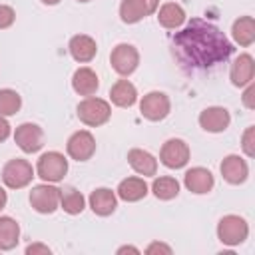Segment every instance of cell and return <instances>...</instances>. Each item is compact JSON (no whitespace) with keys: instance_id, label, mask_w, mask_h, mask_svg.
<instances>
[{"instance_id":"cell-1","label":"cell","mask_w":255,"mask_h":255,"mask_svg":"<svg viewBox=\"0 0 255 255\" xmlns=\"http://www.w3.org/2000/svg\"><path fill=\"white\" fill-rule=\"evenodd\" d=\"M173 50L177 60L189 68H211L233 54V46L225 34L201 18H193L173 36Z\"/></svg>"},{"instance_id":"cell-2","label":"cell","mask_w":255,"mask_h":255,"mask_svg":"<svg viewBox=\"0 0 255 255\" xmlns=\"http://www.w3.org/2000/svg\"><path fill=\"white\" fill-rule=\"evenodd\" d=\"M76 114H78L82 124H86L90 128H98V126H104L110 120L112 108H110V104L106 100L96 98V96H88L86 100H82L78 104Z\"/></svg>"},{"instance_id":"cell-3","label":"cell","mask_w":255,"mask_h":255,"mask_svg":"<svg viewBox=\"0 0 255 255\" xmlns=\"http://www.w3.org/2000/svg\"><path fill=\"white\" fill-rule=\"evenodd\" d=\"M36 173L46 183H58L68 173V159L60 151H46L36 163Z\"/></svg>"},{"instance_id":"cell-4","label":"cell","mask_w":255,"mask_h":255,"mask_svg":"<svg viewBox=\"0 0 255 255\" xmlns=\"http://www.w3.org/2000/svg\"><path fill=\"white\" fill-rule=\"evenodd\" d=\"M249 235V225L239 215H223L217 223V239L223 245H241Z\"/></svg>"},{"instance_id":"cell-5","label":"cell","mask_w":255,"mask_h":255,"mask_svg":"<svg viewBox=\"0 0 255 255\" xmlns=\"http://www.w3.org/2000/svg\"><path fill=\"white\" fill-rule=\"evenodd\" d=\"M34 177V167L28 159L22 157H14L10 161L4 163L2 167V181L6 187L10 189H22L26 187Z\"/></svg>"},{"instance_id":"cell-6","label":"cell","mask_w":255,"mask_h":255,"mask_svg":"<svg viewBox=\"0 0 255 255\" xmlns=\"http://www.w3.org/2000/svg\"><path fill=\"white\" fill-rule=\"evenodd\" d=\"M60 191L56 185L52 183H40V185H34L32 191H30V205L34 207V211L38 213H54L58 207H60Z\"/></svg>"},{"instance_id":"cell-7","label":"cell","mask_w":255,"mask_h":255,"mask_svg":"<svg viewBox=\"0 0 255 255\" xmlns=\"http://www.w3.org/2000/svg\"><path fill=\"white\" fill-rule=\"evenodd\" d=\"M171 102L163 92H147L139 102V112L149 122H161L167 118Z\"/></svg>"},{"instance_id":"cell-8","label":"cell","mask_w":255,"mask_h":255,"mask_svg":"<svg viewBox=\"0 0 255 255\" xmlns=\"http://www.w3.org/2000/svg\"><path fill=\"white\" fill-rule=\"evenodd\" d=\"M159 159L169 169H181L189 161V145L179 137H171L161 145Z\"/></svg>"},{"instance_id":"cell-9","label":"cell","mask_w":255,"mask_h":255,"mask_svg":"<svg viewBox=\"0 0 255 255\" xmlns=\"http://www.w3.org/2000/svg\"><path fill=\"white\" fill-rule=\"evenodd\" d=\"M110 64L120 76H129L139 64V52L131 44H118L110 54Z\"/></svg>"},{"instance_id":"cell-10","label":"cell","mask_w":255,"mask_h":255,"mask_svg":"<svg viewBox=\"0 0 255 255\" xmlns=\"http://www.w3.org/2000/svg\"><path fill=\"white\" fill-rule=\"evenodd\" d=\"M66 151L76 161H88L96 153V137L88 129H78L68 137Z\"/></svg>"},{"instance_id":"cell-11","label":"cell","mask_w":255,"mask_h":255,"mask_svg":"<svg viewBox=\"0 0 255 255\" xmlns=\"http://www.w3.org/2000/svg\"><path fill=\"white\" fill-rule=\"evenodd\" d=\"M14 141L24 153H36L44 145V131H42V128L38 124L26 122V124H20L16 128Z\"/></svg>"},{"instance_id":"cell-12","label":"cell","mask_w":255,"mask_h":255,"mask_svg":"<svg viewBox=\"0 0 255 255\" xmlns=\"http://www.w3.org/2000/svg\"><path fill=\"white\" fill-rule=\"evenodd\" d=\"M159 6V0H122L120 18L126 24H135L141 18L153 14Z\"/></svg>"},{"instance_id":"cell-13","label":"cell","mask_w":255,"mask_h":255,"mask_svg":"<svg viewBox=\"0 0 255 255\" xmlns=\"http://www.w3.org/2000/svg\"><path fill=\"white\" fill-rule=\"evenodd\" d=\"M229 124H231V116L229 110L223 106H209L199 114V126L209 133L225 131Z\"/></svg>"},{"instance_id":"cell-14","label":"cell","mask_w":255,"mask_h":255,"mask_svg":"<svg viewBox=\"0 0 255 255\" xmlns=\"http://www.w3.org/2000/svg\"><path fill=\"white\" fill-rule=\"evenodd\" d=\"M183 185L195 193V195H203V193H209L215 185V179H213V173L207 169V167H191L185 171L183 175Z\"/></svg>"},{"instance_id":"cell-15","label":"cell","mask_w":255,"mask_h":255,"mask_svg":"<svg viewBox=\"0 0 255 255\" xmlns=\"http://www.w3.org/2000/svg\"><path fill=\"white\" fill-rule=\"evenodd\" d=\"M219 171H221V175H223V179H225L227 183L239 185V183H243V181L247 179V175H249V165H247V161H245L241 155L231 153V155L223 157V161H221V165H219Z\"/></svg>"},{"instance_id":"cell-16","label":"cell","mask_w":255,"mask_h":255,"mask_svg":"<svg viewBox=\"0 0 255 255\" xmlns=\"http://www.w3.org/2000/svg\"><path fill=\"white\" fill-rule=\"evenodd\" d=\"M88 203H90V209L100 215V217H108L116 211L118 207V195L116 191H112L110 187H98L90 193L88 197Z\"/></svg>"},{"instance_id":"cell-17","label":"cell","mask_w":255,"mask_h":255,"mask_svg":"<svg viewBox=\"0 0 255 255\" xmlns=\"http://www.w3.org/2000/svg\"><path fill=\"white\" fill-rule=\"evenodd\" d=\"M253 76H255V60L251 54H241L235 58V62L231 64V70H229V78H231V84L237 86V88H245L247 84L253 82Z\"/></svg>"},{"instance_id":"cell-18","label":"cell","mask_w":255,"mask_h":255,"mask_svg":"<svg viewBox=\"0 0 255 255\" xmlns=\"http://www.w3.org/2000/svg\"><path fill=\"white\" fill-rule=\"evenodd\" d=\"M68 50L72 54V58L80 64H86V62H92L98 54V44L92 36L88 34H76L70 38V44H68Z\"/></svg>"},{"instance_id":"cell-19","label":"cell","mask_w":255,"mask_h":255,"mask_svg":"<svg viewBox=\"0 0 255 255\" xmlns=\"http://www.w3.org/2000/svg\"><path fill=\"white\" fill-rule=\"evenodd\" d=\"M147 191H149V187H147L145 179L131 175V177H126V179L120 181V185H118V189H116V195H118L120 199L128 201V203H133V201L143 199V197L147 195Z\"/></svg>"},{"instance_id":"cell-20","label":"cell","mask_w":255,"mask_h":255,"mask_svg":"<svg viewBox=\"0 0 255 255\" xmlns=\"http://www.w3.org/2000/svg\"><path fill=\"white\" fill-rule=\"evenodd\" d=\"M72 88H74V92L76 94H80V96H94L96 92H98V88H100V80H98V74L92 70V68H88V66H82V68H78L76 72H74V76H72Z\"/></svg>"},{"instance_id":"cell-21","label":"cell","mask_w":255,"mask_h":255,"mask_svg":"<svg viewBox=\"0 0 255 255\" xmlns=\"http://www.w3.org/2000/svg\"><path fill=\"white\" fill-rule=\"evenodd\" d=\"M128 163L131 165V169L135 173H139L143 177L155 175V171H157V159L141 147H133L128 151Z\"/></svg>"},{"instance_id":"cell-22","label":"cell","mask_w":255,"mask_h":255,"mask_svg":"<svg viewBox=\"0 0 255 255\" xmlns=\"http://www.w3.org/2000/svg\"><path fill=\"white\" fill-rule=\"evenodd\" d=\"M110 100L118 108H131L137 102V90L129 80H118L110 90Z\"/></svg>"},{"instance_id":"cell-23","label":"cell","mask_w":255,"mask_h":255,"mask_svg":"<svg viewBox=\"0 0 255 255\" xmlns=\"http://www.w3.org/2000/svg\"><path fill=\"white\" fill-rule=\"evenodd\" d=\"M157 22L167 30H175L185 22V10L177 2H165L157 10Z\"/></svg>"},{"instance_id":"cell-24","label":"cell","mask_w":255,"mask_h":255,"mask_svg":"<svg viewBox=\"0 0 255 255\" xmlns=\"http://www.w3.org/2000/svg\"><path fill=\"white\" fill-rule=\"evenodd\" d=\"M20 241V225L8 215H0V251H10Z\"/></svg>"},{"instance_id":"cell-25","label":"cell","mask_w":255,"mask_h":255,"mask_svg":"<svg viewBox=\"0 0 255 255\" xmlns=\"http://www.w3.org/2000/svg\"><path fill=\"white\" fill-rule=\"evenodd\" d=\"M231 36L239 46H251L255 42V20H253V16H239L231 26Z\"/></svg>"},{"instance_id":"cell-26","label":"cell","mask_w":255,"mask_h":255,"mask_svg":"<svg viewBox=\"0 0 255 255\" xmlns=\"http://www.w3.org/2000/svg\"><path fill=\"white\" fill-rule=\"evenodd\" d=\"M151 191H153V195L157 199L169 201V199L177 197V193H179V181L175 177H169V175L155 177L153 183H151Z\"/></svg>"},{"instance_id":"cell-27","label":"cell","mask_w":255,"mask_h":255,"mask_svg":"<svg viewBox=\"0 0 255 255\" xmlns=\"http://www.w3.org/2000/svg\"><path fill=\"white\" fill-rule=\"evenodd\" d=\"M60 207H62L66 213H70V215H78V213H82L84 207H86V197H84L78 189L66 187V189L60 191Z\"/></svg>"},{"instance_id":"cell-28","label":"cell","mask_w":255,"mask_h":255,"mask_svg":"<svg viewBox=\"0 0 255 255\" xmlns=\"http://www.w3.org/2000/svg\"><path fill=\"white\" fill-rule=\"evenodd\" d=\"M22 106V98L16 90H10V88H4L0 90V116L8 118V116H14Z\"/></svg>"},{"instance_id":"cell-29","label":"cell","mask_w":255,"mask_h":255,"mask_svg":"<svg viewBox=\"0 0 255 255\" xmlns=\"http://www.w3.org/2000/svg\"><path fill=\"white\" fill-rule=\"evenodd\" d=\"M241 147H243V151H245L247 157H253V155H255V126H249V128L243 131Z\"/></svg>"},{"instance_id":"cell-30","label":"cell","mask_w":255,"mask_h":255,"mask_svg":"<svg viewBox=\"0 0 255 255\" xmlns=\"http://www.w3.org/2000/svg\"><path fill=\"white\" fill-rule=\"evenodd\" d=\"M14 20H16L14 8L8 6V4H0V30L10 28V26L14 24Z\"/></svg>"},{"instance_id":"cell-31","label":"cell","mask_w":255,"mask_h":255,"mask_svg":"<svg viewBox=\"0 0 255 255\" xmlns=\"http://www.w3.org/2000/svg\"><path fill=\"white\" fill-rule=\"evenodd\" d=\"M253 94H255V86H253V82H251V84H247V86H245V92H243V104H245V108H249V110H253V108H255Z\"/></svg>"},{"instance_id":"cell-32","label":"cell","mask_w":255,"mask_h":255,"mask_svg":"<svg viewBox=\"0 0 255 255\" xmlns=\"http://www.w3.org/2000/svg\"><path fill=\"white\" fill-rule=\"evenodd\" d=\"M36 253L50 255V253H52V249H50L48 245H44V243H32V245H28V247H26V255H36Z\"/></svg>"},{"instance_id":"cell-33","label":"cell","mask_w":255,"mask_h":255,"mask_svg":"<svg viewBox=\"0 0 255 255\" xmlns=\"http://www.w3.org/2000/svg\"><path fill=\"white\" fill-rule=\"evenodd\" d=\"M145 253L147 255H151V253H171V247L169 245H165V243H159V241H155V243H151V245H147V249H145Z\"/></svg>"},{"instance_id":"cell-34","label":"cell","mask_w":255,"mask_h":255,"mask_svg":"<svg viewBox=\"0 0 255 255\" xmlns=\"http://www.w3.org/2000/svg\"><path fill=\"white\" fill-rule=\"evenodd\" d=\"M8 135H10V124H8V120L4 116H0V143L6 141Z\"/></svg>"},{"instance_id":"cell-35","label":"cell","mask_w":255,"mask_h":255,"mask_svg":"<svg viewBox=\"0 0 255 255\" xmlns=\"http://www.w3.org/2000/svg\"><path fill=\"white\" fill-rule=\"evenodd\" d=\"M128 251H129V253H135V255L139 253V249H137V247H131V245H124V247H120V249H118V255H122V253H128Z\"/></svg>"},{"instance_id":"cell-36","label":"cell","mask_w":255,"mask_h":255,"mask_svg":"<svg viewBox=\"0 0 255 255\" xmlns=\"http://www.w3.org/2000/svg\"><path fill=\"white\" fill-rule=\"evenodd\" d=\"M6 203H8V195H6L4 187H0V211L6 207Z\"/></svg>"},{"instance_id":"cell-37","label":"cell","mask_w":255,"mask_h":255,"mask_svg":"<svg viewBox=\"0 0 255 255\" xmlns=\"http://www.w3.org/2000/svg\"><path fill=\"white\" fill-rule=\"evenodd\" d=\"M40 2H42V4H46V6H56L60 0H40Z\"/></svg>"},{"instance_id":"cell-38","label":"cell","mask_w":255,"mask_h":255,"mask_svg":"<svg viewBox=\"0 0 255 255\" xmlns=\"http://www.w3.org/2000/svg\"><path fill=\"white\" fill-rule=\"evenodd\" d=\"M78 2H90V0H78Z\"/></svg>"}]
</instances>
